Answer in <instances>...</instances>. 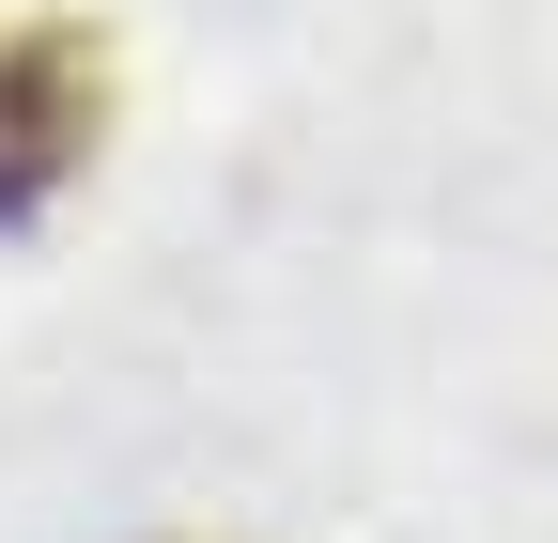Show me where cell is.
<instances>
[{
  "mask_svg": "<svg viewBox=\"0 0 558 543\" xmlns=\"http://www.w3.org/2000/svg\"><path fill=\"white\" fill-rule=\"evenodd\" d=\"M109 124V62L78 16H0V233H32L62 186L94 171Z\"/></svg>",
  "mask_w": 558,
  "mask_h": 543,
  "instance_id": "1",
  "label": "cell"
}]
</instances>
